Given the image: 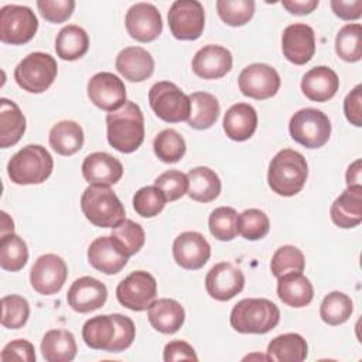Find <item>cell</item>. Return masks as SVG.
Wrapping results in <instances>:
<instances>
[{
    "label": "cell",
    "instance_id": "83f0119b",
    "mask_svg": "<svg viewBox=\"0 0 362 362\" xmlns=\"http://www.w3.org/2000/svg\"><path fill=\"white\" fill-rule=\"evenodd\" d=\"M257 127V113L249 103L232 105L223 116V130L230 140L245 141Z\"/></svg>",
    "mask_w": 362,
    "mask_h": 362
},
{
    "label": "cell",
    "instance_id": "484cf974",
    "mask_svg": "<svg viewBox=\"0 0 362 362\" xmlns=\"http://www.w3.org/2000/svg\"><path fill=\"white\" fill-rule=\"evenodd\" d=\"M127 260L129 257L116 247L110 236H99L88 247V262L105 274L119 273L127 264Z\"/></svg>",
    "mask_w": 362,
    "mask_h": 362
},
{
    "label": "cell",
    "instance_id": "74e56055",
    "mask_svg": "<svg viewBox=\"0 0 362 362\" xmlns=\"http://www.w3.org/2000/svg\"><path fill=\"white\" fill-rule=\"evenodd\" d=\"M28 260V249L23 238L14 232L6 233L0 239V266L7 272L21 270Z\"/></svg>",
    "mask_w": 362,
    "mask_h": 362
},
{
    "label": "cell",
    "instance_id": "3957f363",
    "mask_svg": "<svg viewBox=\"0 0 362 362\" xmlns=\"http://www.w3.org/2000/svg\"><path fill=\"white\" fill-rule=\"evenodd\" d=\"M308 177V165L304 156L293 148L280 150L270 161L267 182L273 192L281 197L298 194Z\"/></svg>",
    "mask_w": 362,
    "mask_h": 362
},
{
    "label": "cell",
    "instance_id": "ab89813d",
    "mask_svg": "<svg viewBox=\"0 0 362 362\" xmlns=\"http://www.w3.org/2000/svg\"><path fill=\"white\" fill-rule=\"evenodd\" d=\"M354 311L351 297L341 291H331L327 294L320 305L321 320L328 325H339L349 320Z\"/></svg>",
    "mask_w": 362,
    "mask_h": 362
},
{
    "label": "cell",
    "instance_id": "e0dca14e",
    "mask_svg": "<svg viewBox=\"0 0 362 362\" xmlns=\"http://www.w3.org/2000/svg\"><path fill=\"white\" fill-rule=\"evenodd\" d=\"M124 24L130 37L140 42L154 41L163 31L161 14L150 3L133 4L126 13Z\"/></svg>",
    "mask_w": 362,
    "mask_h": 362
},
{
    "label": "cell",
    "instance_id": "8992f818",
    "mask_svg": "<svg viewBox=\"0 0 362 362\" xmlns=\"http://www.w3.org/2000/svg\"><path fill=\"white\" fill-rule=\"evenodd\" d=\"M85 218L99 228H115L126 219L124 206L110 187L89 185L81 197Z\"/></svg>",
    "mask_w": 362,
    "mask_h": 362
},
{
    "label": "cell",
    "instance_id": "ee69618b",
    "mask_svg": "<svg viewBox=\"0 0 362 362\" xmlns=\"http://www.w3.org/2000/svg\"><path fill=\"white\" fill-rule=\"evenodd\" d=\"M218 16L230 27H240L249 23L255 14L253 0H218Z\"/></svg>",
    "mask_w": 362,
    "mask_h": 362
},
{
    "label": "cell",
    "instance_id": "836d02e7",
    "mask_svg": "<svg viewBox=\"0 0 362 362\" xmlns=\"http://www.w3.org/2000/svg\"><path fill=\"white\" fill-rule=\"evenodd\" d=\"M188 191L191 199L198 202H211L221 192V180L209 167H194L187 174Z\"/></svg>",
    "mask_w": 362,
    "mask_h": 362
},
{
    "label": "cell",
    "instance_id": "7bdbcfd3",
    "mask_svg": "<svg viewBox=\"0 0 362 362\" xmlns=\"http://www.w3.org/2000/svg\"><path fill=\"white\" fill-rule=\"evenodd\" d=\"M305 267L303 252L291 245L280 246L270 262V270L274 277H281L288 273H301Z\"/></svg>",
    "mask_w": 362,
    "mask_h": 362
},
{
    "label": "cell",
    "instance_id": "ffe728a7",
    "mask_svg": "<svg viewBox=\"0 0 362 362\" xmlns=\"http://www.w3.org/2000/svg\"><path fill=\"white\" fill-rule=\"evenodd\" d=\"M66 300L74 311L86 314L103 307L107 300V288L98 279L83 276L71 284Z\"/></svg>",
    "mask_w": 362,
    "mask_h": 362
},
{
    "label": "cell",
    "instance_id": "60d3db41",
    "mask_svg": "<svg viewBox=\"0 0 362 362\" xmlns=\"http://www.w3.org/2000/svg\"><path fill=\"white\" fill-rule=\"evenodd\" d=\"M153 148H154L156 156L163 163H167V164L180 161L184 157L185 150H187L185 140L174 129L161 130L153 141Z\"/></svg>",
    "mask_w": 362,
    "mask_h": 362
},
{
    "label": "cell",
    "instance_id": "d6a6232c",
    "mask_svg": "<svg viewBox=\"0 0 362 362\" xmlns=\"http://www.w3.org/2000/svg\"><path fill=\"white\" fill-rule=\"evenodd\" d=\"M83 130L74 120H61L49 130V146L59 156H72L83 146Z\"/></svg>",
    "mask_w": 362,
    "mask_h": 362
},
{
    "label": "cell",
    "instance_id": "f35d334b",
    "mask_svg": "<svg viewBox=\"0 0 362 362\" xmlns=\"http://www.w3.org/2000/svg\"><path fill=\"white\" fill-rule=\"evenodd\" d=\"M335 52L346 62H358L362 58V25L352 23L344 25L335 38Z\"/></svg>",
    "mask_w": 362,
    "mask_h": 362
},
{
    "label": "cell",
    "instance_id": "7dc6e473",
    "mask_svg": "<svg viewBox=\"0 0 362 362\" xmlns=\"http://www.w3.org/2000/svg\"><path fill=\"white\" fill-rule=\"evenodd\" d=\"M270 221L267 215L256 208L243 211L238 216V230L247 240H259L269 233Z\"/></svg>",
    "mask_w": 362,
    "mask_h": 362
},
{
    "label": "cell",
    "instance_id": "db71d44e",
    "mask_svg": "<svg viewBox=\"0 0 362 362\" xmlns=\"http://www.w3.org/2000/svg\"><path fill=\"white\" fill-rule=\"evenodd\" d=\"M334 14L342 20H358L362 16V0H331Z\"/></svg>",
    "mask_w": 362,
    "mask_h": 362
},
{
    "label": "cell",
    "instance_id": "bcb514c9",
    "mask_svg": "<svg viewBox=\"0 0 362 362\" xmlns=\"http://www.w3.org/2000/svg\"><path fill=\"white\" fill-rule=\"evenodd\" d=\"M165 202L167 198L164 192L156 185L143 187L133 197V208L143 218L158 215L164 209Z\"/></svg>",
    "mask_w": 362,
    "mask_h": 362
},
{
    "label": "cell",
    "instance_id": "44dd1931",
    "mask_svg": "<svg viewBox=\"0 0 362 362\" xmlns=\"http://www.w3.org/2000/svg\"><path fill=\"white\" fill-rule=\"evenodd\" d=\"M232 69V54L222 45L208 44L192 58V71L204 79H219Z\"/></svg>",
    "mask_w": 362,
    "mask_h": 362
},
{
    "label": "cell",
    "instance_id": "d590c367",
    "mask_svg": "<svg viewBox=\"0 0 362 362\" xmlns=\"http://www.w3.org/2000/svg\"><path fill=\"white\" fill-rule=\"evenodd\" d=\"M191 112L188 117V124L197 130L209 129L219 117V102L208 92H194L189 95Z\"/></svg>",
    "mask_w": 362,
    "mask_h": 362
},
{
    "label": "cell",
    "instance_id": "4316f807",
    "mask_svg": "<svg viewBox=\"0 0 362 362\" xmlns=\"http://www.w3.org/2000/svg\"><path fill=\"white\" fill-rule=\"evenodd\" d=\"M147 317L151 327L161 334H175L184 324L185 311L173 298H160L150 304Z\"/></svg>",
    "mask_w": 362,
    "mask_h": 362
},
{
    "label": "cell",
    "instance_id": "f5cc1de1",
    "mask_svg": "<svg viewBox=\"0 0 362 362\" xmlns=\"http://www.w3.org/2000/svg\"><path fill=\"white\" fill-rule=\"evenodd\" d=\"M163 358L165 362H175V361H198V356L194 348L185 341H171L164 346Z\"/></svg>",
    "mask_w": 362,
    "mask_h": 362
},
{
    "label": "cell",
    "instance_id": "f1b7e54d",
    "mask_svg": "<svg viewBox=\"0 0 362 362\" xmlns=\"http://www.w3.org/2000/svg\"><path fill=\"white\" fill-rule=\"evenodd\" d=\"M277 296L286 305L301 308L311 303L314 288L303 273H288L277 279Z\"/></svg>",
    "mask_w": 362,
    "mask_h": 362
},
{
    "label": "cell",
    "instance_id": "f6af8a7d",
    "mask_svg": "<svg viewBox=\"0 0 362 362\" xmlns=\"http://www.w3.org/2000/svg\"><path fill=\"white\" fill-rule=\"evenodd\" d=\"M30 317L28 301L17 294L1 298V325L8 329H18L25 325Z\"/></svg>",
    "mask_w": 362,
    "mask_h": 362
},
{
    "label": "cell",
    "instance_id": "30bf717a",
    "mask_svg": "<svg viewBox=\"0 0 362 362\" xmlns=\"http://www.w3.org/2000/svg\"><path fill=\"white\" fill-rule=\"evenodd\" d=\"M38 30V20L27 6L7 4L0 10V40L4 44L28 42Z\"/></svg>",
    "mask_w": 362,
    "mask_h": 362
},
{
    "label": "cell",
    "instance_id": "277c9868",
    "mask_svg": "<svg viewBox=\"0 0 362 362\" xmlns=\"http://www.w3.org/2000/svg\"><path fill=\"white\" fill-rule=\"evenodd\" d=\"M229 321L240 334H266L279 324L280 310L267 298H243L232 308Z\"/></svg>",
    "mask_w": 362,
    "mask_h": 362
},
{
    "label": "cell",
    "instance_id": "ba28073f",
    "mask_svg": "<svg viewBox=\"0 0 362 362\" xmlns=\"http://www.w3.org/2000/svg\"><path fill=\"white\" fill-rule=\"evenodd\" d=\"M288 132L298 144L307 148H320L329 140L331 122L321 110L305 107L291 116Z\"/></svg>",
    "mask_w": 362,
    "mask_h": 362
},
{
    "label": "cell",
    "instance_id": "7402d4cb",
    "mask_svg": "<svg viewBox=\"0 0 362 362\" xmlns=\"http://www.w3.org/2000/svg\"><path fill=\"white\" fill-rule=\"evenodd\" d=\"M82 175L89 185H115L123 175L122 163L113 156L96 151L89 156L82 163Z\"/></svg>",
    "mask_w": 362,
    "mask_h": 362
},
{
    "label": "cell",
    "instance_id": "f907efd6",
    "mask_svg": "<svg viewBox=\"0 0 362 362\" xmlns=\"http://www.w3.org/2000/svg\"><path fill=\"white\" fill-rule=\"evenodd\" d=\"M0 359L3 362H10V361L34 362L35 361L34 345L25 339H14L3 348L0 354Z\"/></svg>",
    "mask_w": 362,
    "mask_h": 362
},
{
    "label": "cell",
    "instance_id": "7c38bea8",
    "mask_svg": "<svg viewBox=\"0 0 362 362\" xmlns=\"http://www.w3.org/2000/svg\"><path fill=\"white\" fill-rule=\"evenodd\" d=\"M156 296L157 281L144 270L132 272L116 287L117 301L132 311L147 310L154 301Z\"/></svg>",
    "mask_w": 362,
    "mask_h": 362
},
{
    "label": "cell",
    "instance_id": "d4e9b609",
    "mask_svg": "<svg viewBox=\"0 0 362 362\" xmlns=\"http://www.w3.org/2000/svg\"><path fill=\"white\" fill-rule=\"evenodd\" d=\"M332 222L342 228H355L362 221V185L348 187L331 205Z\"/></svg>",
    "mask_w": 362,
    "mask_h": 362
},
{
    "label": "cell",
    "instance_id": "9f6ffc18",
    "mask_svg": "<svg viewBox=\"0 0 362 362\" xmlns=\"http://www.w3.org/2000/svg\"><path fill=\"white\" fill-rule=\"evenodd\" d=\"M361 164L362 161L358 158L355 160L346 170V174H345V178H346V185L351 187V185H362L361 184V180H362V168H361Z\"/></svg>",
    "mask_w": 362,
    "mask_h": 362
},
{
    "label": "cell",
    "instance_id": "52a82bcc",
    "mask_svg": "<svg viewBox=\"0 0 362 362\" xmlns=\"http://www.w3.org/2000/svg\"><path fill=\"white\" fill-rule=\"evenodd\" d=\"M58 65L54 57L45 52H31L24 57L14 69L17 85L30 93L45 92L55 81Z\"/></svg>",
    "mask_w": 362,
    "mask_h": 362
},
{
    "label": "cell",
    "instance_id": "4fadbf2b",
    "mask_svg": "<svg viewBox=\"0 0 362 362\" xmlns=\"http://www.w3.org/2000/svg\"><path fill=\"white\" fill-rule=\"evenodd\" d=\"M279 72L267 64H250L242 69L238 78L240 92L252 99L263 100L274 96L280 88Z\"/></svg>",
    "mask_w": 362,
    "mask_h": 362
},
{
    "label": "cell",
    "instance_id": "603a6c76",
    "mask_svg": "<svg viewBox=\"0 0 362 362\" xmlns=\"http://www.w3.org/2000/svg\"><path fill=\"white\" fill-rule=\"evenodd\" d=\"M117 72L130 82H143L154 72V59L151 54L141 47H127L116 57Z\"/></svg>",
    "mask_w": 362,
    "mask_h": 362
},
{
    "label": "cell",
    "instance_id": "f546056e",
    "mask_svg": "<svg viewBox=\"0 0 362 362\" xmlns=\"http://www.w3.org/2000/svg\"><path fill=\"white\" fill-rule=\"evenodd\" d=\"M41 354L47 362H71L76 356V342L66 329H51L41 341Z\"/></svg>",
    "mask_w": 362,
    "mask_h": 362
},
{
    "label": "cell",
    "instance_id": "6da1fadb",
    "mask_svg": "<svg viewBox=\"0 0 362 362\" xmlns=\"http://www.w3.org/2000/svg\"><path fill=\"white\" fill-rule=\"evenodd\" d=\"M136 337L134 322L123 314L96 315L82 327V339L92 349L122 352L127 349Z\"/></svg>",
    "mask_w": 362,
    "mask_h": 362
},
{
    "label": "cell",
    "instance_id": "b9f144b4",
    "mask_svg": "<svg viewBox=\"0 0 362 362\" xmlns=\"http://www.w3.org/2000/svg\"><path fill=\"white\" fill-rule=\"evenodd\" d=\"M211 235L222 242H229L236 238L238 230V212L230 206L215 208L208 219Z\"/></svg>",
    "mask_w": 362,
    "mask_h": 362
},
{
    "label": "cell",
    "instance_id": "681fc988",
    "mask_svg": "<svg viewBox=\"0 0 362 362\" xmlns=\"http://www.w3.org/2000/svg\"><path fill=\"white\" fill-rule=\"evenodd\" d=\"M37 7L41 16L49 23H64L66 21L75 8L74 0H38Z\"/></svg>",
    "mask_w": 362,
    "mask_h": 362
},
{
    "label": "cell",
    "instance_id": "c3c4849f",
    "mask_svg": "<svg viewBox=\"0 0 362 362\" xmlns=\"http://www.w3.org/2000/svg\"><path fill=\"white\" fill-rule=\"evenodd\" d=\"M154 185L164 192L167 201H177L187 194L188 178L178 170H168L154 180Z\"/></svg>",
    "mask_w": 362,
    "mask_h": 362
},
{
    "label": "cell",
    "instance_id": "5bb4252c",
    "mask_svg": "<svg viewBox=\"0 0 362 362\" xmlns=\"http://www.w3.org/2000/svg\"><path fill=\"white\" fill-rule=\"evenodd\" d=\"M68 276V267L62 257L47 253L40 256L30 272L31 287L42 296H51L58 293Z\"/></svg>",
    "mask_w": 362,
    "mask_h": 362
},
{
    "label": "cell",
    "instance_id": "9c48e42d",
    "mask_svg": "<svg viewBox=\"0 0 362 362\" xmlns=\"http://www.w3.org/2000/svg\"><path fill=\"white\" fill-rule=\"evenodd\" d=\"M148 102L153 112L167 123H180L189 117V96L173 82L154 83L148 90Z\"/></svg>",
    "mask_w": 362,
    "mask_h": 362
},
{
    "label": "cell",
    "instance_id": "8fae6325",
    "mask_svg": "<svg viewBox=\"0 0 362 362\" xmlns=\"http://www.w3.org/2000/svg\"><path fill=\"white\" fill-rule=\"evenodd\" d=\"M168 25L177 40H198L205 27L204 7L197 0H177L168 11Z\"/></svg>",
    "mask_w": 362,
    "mask_h": 362
},
{
    "label": "cell",
    "instance_id": "8d00e7d4",
    "mask_svg": "<svg viewBox=\"0 0 362 362\" xmlns=\"http://www.w3.org/2000/svg\"><path fill=\"white\" fill-rule=\"evenodd\" d=\"M110 238L116 247L127 257L136 255L144 245V229L132 219L122 221L112 229Z\"/></svg>",
    "mask_w": 362,
    "mask_h": 362
},
{
    "label": "cell",
    "instance_id": "ac0fdd59",
    "mask_svg": "<svg viewBox=\"0 0 362 362\" xmlns=\"http://www.w3.org/2000/svg\"><path fill=\"white\" fill-rule=\"evenodd\" d=\"M173 256L175 263L182 269L198 270L209 260L211 246L202 233L187 230L175 238Z\"/></svg>",
    "mask_w": 362,
    "mask_h": 362
},
{
    "label": "cell",
    "instance_id": "cb8c5ba5",
    "mask_svg": "<svg viewBox=\"0 0 362 362\" xmlns=\"http://www.w3.org/2000/svg\"><path fill=\"white\" fill-rule=\"evenodd\" d=\"M339 88V79L334 69L325 65L314 66L304 74L301 90L310 100L327 102L335 96Z\"/></svg>",
    "mask_w": 362,
    "mask_h": 362
},
{
    "label": "cell",
    "instance_id": "1f68e13d",
    "mask_svg": "<svg viewBox=\"0 0 362 362\" xmlns=\"http://www.w3.org/2000/svg\"><path fill=\"white\" fill-rule=\"evenodd\" d=\"M308 355V345L300 334L288 332L273 338L267 345V359L276 362H303Z\"/></svg>",
    "mask_w": 362,
    "mask_h": 362
},
{
    "label": "cell",
    "instance_id": "2e32d148",
    "mask_svg": "<svg viewBox=\"0 0 362 362\" xmlns=\"http://www.w3.org/2000/svg\"><path fill=\"white\" fill-rule=\"evenodd\" d=\"M245 287L243 272L230 262H222L211 267L205 277L206 293L218 300L228 301Z\"/></svg>",
    "mask_w": 362,
    "mask_h": 362
},
{
    "label": "cell",
    "instance_id": "4dcf8cb0",
    "mask_svg": "<svg viewBox=\"0 0 362 362\" xmlns=\"http://www.w3.org/2000/svg\"><path fill=\"white\" fill-rule=\"evenodd\" d=\"M25 132V117L20 107L6 98L0 100V147L7 148L20 141Z\"/></svg>",
    "mask_w": 362,
    "mask_h": 362
},
{
    "label": "cell",
    "instance_id": "9a60e30c",
    "mask_svg": "<svg viewBox=\"0 0 362 362\" xmlns=\"http://www.w3.org/2000/svg\"><path fill=\"white\" fill-rule=\"evenodd\" d=\"M88 98L105 110L115 112L126 102V86L123 81L110 72H98L88 81Z\"/></svg>",
    "mask_w": 362,
    "mask_h": 362
},
{
    "label": "cell",
    "instance_id": "5b68a950",
    "mask_svg": "<svg viewBox=\"0 0 362 362\" xmlns=\"http://www.w3.org/2000/svg\"><path fill=\"white\" fill-rule=\"evenodd\" d=\"M54 160L40 144H27L20 148L7 164L8 178L18 185L44 182L52 173Z\"/></svg>",
    "mask_w": 362,
    "mask_h": 362
},
{
    "label": "cell",
    "instance_id": "11a10c76",
    "mask_svg": "<svg viewBox=\"0 0 362 362\" xmlns=\"http://www.w3.org/2000/svg\"><path fill=\"white\" fill-rule=\"evenodd\" d=\"M281 6L291 14L305 16L318 6V0H283Z\"/></svg>",
    "mask_w": 362,
    "mask_h": 362
},
{
    "label": "cell",
    "instance_id": "7a4b0ae2",
    "mask_svg": "<svg viewBox=\"0 0 362 362\" xmlns=\"http://www.w3.org/2000/svg\"><path fill=\"white\" fill-rule=\"evenodd\" d=\"M107 141L120 153L136 151L144 140V117L139 105L126 100L122 107L106 116Z\"/></svg>",
    "mask_w": 362,
    "mask_h": 362
},
{
    "label": "cell",
    "instance_id": "d6986e66",
    "mask_svg": "<svg viewBox=\"0 0 362 362\" xmlns=\"http://www.w3.org/2000/svg\"><path fill=\"white\" fill-rule=\"evenodd\" d=\"M281 49L287 61L304 65L315 54L314 30L304 23H294L284 28L281 35Z\"/></svg>",
    "mask_w": 362,
    "mask_h": 362
},
{
    "label": "cell",
    "instance_id": "e575fe53",
    "mask_svg": "<svg viewBox=\"0 0 362 362\" xmlns=\"http://www.w3.org/2000/svg\"><path fill=\"white\" fill-rule=\"evenodd\" d=\"M89 48L86 31L75 24H68L59 30L55 38L57 55L64 61H75L83 57Z\"/></svg>",
    "mask_w": 362,
    "mask_h": 362
},
{
    "label": "cell",
    "instance_id": "816d5d0a",
    "mask_svg": "<svg viewBox=\"0 0 362 362\" xmlns=\"http://www.w3.org/2000/svg\"><path fill=\"white\" fill-rule=\"evenodd\" d=\"M344 113L346 120L356 126H362V85H356L344 100Z\"/></svg>",
    "mask_w": 362,
    "mask_h": 362
}]
</instances>
